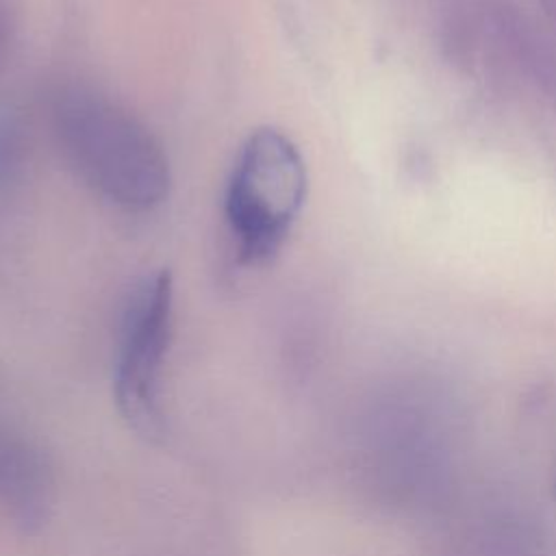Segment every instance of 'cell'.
Masks as SVG:
<instances>
[{
  "instance_id": "1",
  "label": "cell",
  "mask_w": 556,
  "mask_h": 556,
  "mask_svg": "<svg viewBox=\"0 0 556 556\" xmlns=\"http://www.w3.org/2000/svg\"><path fill=\"white\" fill-rule=\"evenodd\" d=\"M52 130L74 174L109 204L146 213L167 200L172 169L161 141L115 98L65 87L52 104Z\"/></svg>"
},
{
  "instance_id": "2",
  "label": "cell",
  "mask_w": 556,
  "mask_h": 556,
  "mask_svg": "<svg viewBox=\"0 0 556 556\" xmlns=\"http://www.w3.org/2000/svg\"><path fill=\"white\" fill-rule=\"evenodd\" d=\"M308 195L300 148L274 126L254 128L237 150L226 189L224 222L239 265L271 261L289 239Z\"/></svg>"
},
{
  "instance_id": "3",
  "label": "cell",
  "mask_w": 556,
  "mask_h": 556,
  "mask_svg": "<svg viewBox=\"0 0 556 556\" xmlns=\"http://www.w3.org/2000/svg\"><path fill=\"white\" fill-rule=\"evenodd\" d=\"M365 476L395 510L430 513L452 489V443L443 408L397 402L376 408L365 437Z\"/></svg>"
},
{
  "instance_id": "4",
  "label": "cell",
  "mask_w": 556,
  "mask_h": 556,
  "mask_svg": "<svg viewBox=\"0 0 556 556\" xmlns=\"http://www.w3.org/2000/svg\"><path fill=\"white\" fill-rule=\"evenodd\" d=\"M174 332V278L167 269L143 276L119 317L113 395L124 421L143 439L163 437L161 376Z\"/></svg>"
},
{
  "instance_id": "5",
  "label": "cell",
  "mask_w": 556,
  "mask_h": 556,
  "mask_svg": "<svg viewBox=\"0 0 556 556\" xmlns=\"http://www.w3.org/2000/svg\"><path fill=\"white\" fill-rule=\"evenodd\" d=\"M0 504L24 528L43 523L50 506V480L37 452L0 424Z\"/></svg>"
},
{
  "instance_id": "6",
  "label": "cell",
  "mask_w": 556,
  "mask_h": 556,
  "mask_svg": "<svg viewBox=\"0 0 556 556\" xmlns=\"http://www.w3.org/2000/svg\"><path fill=\"white\" fill-rule=\"evenodd\" d=\"M439 556H541L536 530L517 515H484L458 530Z\"/></svg>"
},
{
  "instance_id": "7",
  "label": "cell",
  "mask_w": 556,
  "mask_h": 556,
  "mask_svg": "<svg viewBox=\"0 0 556 556\" xmlns=\"http://www.w3.org/2000/svg\"><path fill=\"white\" fill-rule=\"evenodd\" d=\"M11 39H13V22L9 15V9L4 4V0H0V70L9 56V48H11Z\"/></svg>"
},
{
  "instance_id": "8",
  "label": "cell",
  "mask_w": 556,
  "mask_h": 556,
  "mask_svg": "<svg viewBox=\"0 0 556 556\" xmlns=\"http://www.w3.org/2000/svg\"><path fill=\"white\" fill-rule=\"evenodd\" d=\"M554 495H556V471H554Z\"/></svg>"
}]
</instances>
